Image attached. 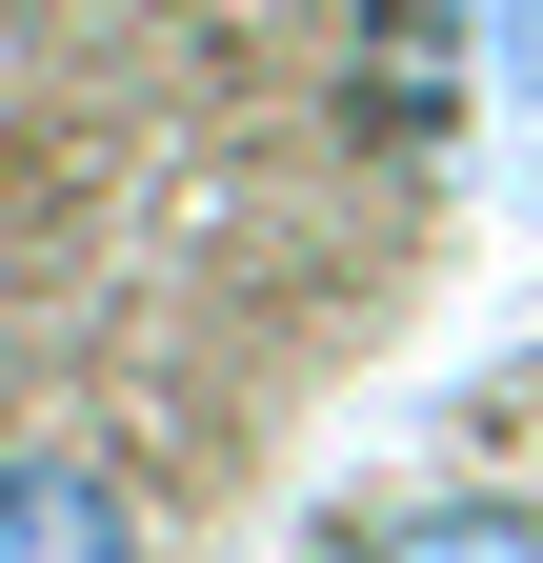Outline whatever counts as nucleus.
<instances>
[{"label": "nucleus", "instance_id": "obj_2", "mask_svg": "<svg viewBox=\"0 0 543 563\" xmlns=\"http://www.w3.org/2000/svg\"><path fill=\"white\" fill-rule=\"evenodd\" d=\"M343 563H543V523H523V504H423V523H383V543H343Z\"/></svg>", "mask_w": 543, "mask_h": 563}, {"label": "nucleus", "instance_id": "obj_1", "mask_svg": "<svg viewBox=\"0 0 543 563\" xmlns=\"http://www.w3.org/2000/svg\"><path fill=\"white\" fill-rule=\"evenodd\" d=\"M0 563H142V523H121V483H101V463L0 443Z\"/></svg>", "mask_w": 543, "mask_h": 563}]
</instances>
